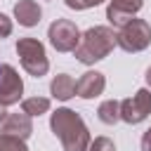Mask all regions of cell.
<instances>
[{
    "label": "cell",
    "mask_w": 151,
    "mask_h": 151,
    "mask_svg": "<svg viewBox=\"0 0 151 151\" xmlns=\"http://www.w3.org/2000/svg\"><path fill=\"white\" fill-rule=\"evenodd\" d=\"M50 130L57 134V139L61 142L64 151H87L90 146V130L85 125V120L80 118V113H76L73 109H57L50 116Z\"/></svg>",
    "instance_id": "cell-1"
},
{
    "label": "cell",
    "mask_w": 151,
    "mask_h": 151,
    "mask_svg": "<svg viewBox=\"0 0 151 151\" xmlns=\"http://www.w3.org/2000/svg\"><path fill=\"white\" fill-rule=\"evenodd\" d=\"M113 47H116V31L111 26H92L80 35V42L73 50V54L80 64H94L109 57Z\"/></svg>",
    "instance_id": "cell-2"
},
{
    "label": "cell",
    "mask_w": 151,
    "mask_h": 151,
    "mask_svg": "<svg viewBox=\"0 0 151 151\" xmlns=\"http://www.w3.org/2000/svg\"><path fill=\"white\" fill-rule=\"evenodd\" d=\"M17 54L24 66V71L33 78H40L50 71V59L45 52V45L35 38H19L17 40Z\"/></svg>",
    "instance_id": "cell-3"
},
{
    "label": "cell",
    "mask_w": 151,
    "mask_h": 151,
    "mask_svg": "<svg viewBox=\"0 0 151 151\" xmlns=\"http://www.w3.org/2000/svg\"><path fill=\"white\" fill-rule=\"evenodd\" d=\"M116 45L125 52H142L151 45V26L144 19H130L116 33Z\"/></svg>",
    "instance_id": "cell-4"
},
{
    "label": "cell",
    "mask_w": 151,
    "mask_h": 151,
    "mask_svg": "<svg viewBox=\"0 0 151 151\" xmlns=\"http://www.w3.org/2000/svg\"><path fill=\"white\" fill-rule=\"evenodd\" d=\"M47 38L57 52H73L80 42V31L71 19H54L47 28Z\"/></svg>",
    "instance_id": "cell-5"
},
{
    "label": "cell",
    "mask_w": 151,
    "mask_h": 151,
    "mask_svg": "<svg viewBox=\"0 0 151 151\" xmlns=\"http://www.w3.org/2000/svg\"><path fill=\"white\" fill-rule=\"evenodd\" d=\"M151 113V90H137L132 97L120 101V120L127 125H137L146 120Z\"/></svg>",
    "instance_id": "cell-6"
},
{
    "label": "cell",
    "mask_w": 151,
    "mask_h": 151,
    "mask_svg": "<svg viewBox=\"0 0 151 151\" xmlns=\"http://www.w3.org/2000/svg\"><path fill=\"white\" fill-rule=\"evenodd\" d=\"M24 94V80L17 73L14 66L2 64L0 66V104L2 106H12L21 99Z\"/></svg>",
    "instance_id": "cell-7"
},
{
    "label": "cell",
    "mask_w": 151,
    "mask_h": 151,
    "mask_svg": "<svg viewBox=\"0 0 151 151\" xmlns=\"http://www.w3.org/2000/svg\"><path fill=\"white\" fill-rule=\"evenodd\" d=\"M142 5H144V0H109L106 19L113 28H120L130 19H134V14L142 9Z\"/></svg>",
    "instance_id": "cell-8"
},
{
    "label": "cell",
    "mask_w": 151,
    "mask_h": 151,
    "mask_svg": "<svg viewBox=\"0 0 151 151\" xmlns=\"http://www.w3.org/2000/svg\"><path fill=\"white\" fill-rule=\"evenodd\" d=\"M104 87H106V78L99 71H87L76 80V94L80 99H94L104 92Z\"/></svg>",
    "instance_id": "cell-9"
},
{
    "label": "cell",
    "mask_w": 151,
    "mask_h": 151,
    "mask_svg": "<svg viewBox=\"0 0 151 151\" xmlns=\"http://www.w3.org/2000/svg\"><path fill=\"white\" fill-rule=\"evenodd\" d=\"M0 130H2V134H9V137H17V139L26 142L33 132V120L26 113H9V116H5Z\"/></svg>",
    "instance_id": "cell-10"
},
{
    "label": "cell",
    "mask_w": 151,
    "mask_h": 151,
    "mask_svg": "<svg viewBox=\"0 0 151 151\" xmlns=\"http://www.w3.org/2000/svg\"><path fill=\"white\" fill-rule=\"evenodd\" d=\"M40 17H42V9L35 0H19L14 5V19L26 26V28H33L40 24Z\"/></svg>",
    "instance_id": "cell-11"
},
{
    "label": "cell",
    "mask_w": 151,
    "mask_h": 151,
    "mask_svg": "<svg viewBox=\"0 0 151 151\" xmlns=\"http://www.w3.org/2000/svg\"><path fill=\"white\" fill-rule=\"evenodd\" d=\"M50 94L59 101H68L71 97H76V80L68 73H59L52 78L50 83Z\"/></svg>",
    "instance_id": "cell-12"
},
{
    "label": "cell",
    "mask_w": 151,
    "mask_h": 151,
    "mask_svg": "<svg viewBox=\"0 0 151 151\" xmlns=\"http://www.w3.org/2000/svg\"><path fill=\"white\" fill-rule=\"evenodd\" d=\"M97 118L104 123V125H116L120 120V101L118 99H106L99 104L97 109Z\"/></svg>",
    "instance_id": "cell-13"
},
{
    "label": "cell",
    "mask_w": 151,
    "mask_h": 151,
    "mask_svg": "<svg viewBox=\"0 0 151 151\" xmlns=\"http://www.w3.org/2000/svg\"><path fill=\"white\" fill-rule=\"evenodd\" d=\"M21 111L26 116H42L50 111V99L47 97H31V99H24L21 101Z\"/></svg>",
    "instance_id": "cell-14"
},
{
    "label": "cell",
    "mask_w": 151,
    "mask_h": 151,
    "mask_svg": "<svg viewBox=\"0 0 151 151\" xmlns=\"http://www.w3.org/2000/svg\"><path fill=\"white\" fill-rule=\"evenodd\" d=\"M0 151H28L24 139L9 137V134H0Z\"/></svg>",
    "instance_id": "cell-15"
},
{
    "label": "cell",
    "mask_w": 151,
    "mask_h": 151,
    "mask_svg": "<svg viewBox=\"0 0 151 151\" xmlns=\"http://www.w3.org/2000/svg\"><path fill=\"white\" fill-rule=\"evenodd\" d=\"M87 151H116V144L109 137H97L94 142H90Z\"/></svg>",
    "instance_id": "cell-16"
},
{
    "label": "cell",
    "mask_w": 151,
    "mask_h": 151,
    "mask_svg": "<svg viewBox=\"0 0 151 151\" xmlns=\"http://www.w3.org/2000/svg\"><path fill=\"white\" fill-rule=\"evenodd\" d=\"M101 2L104 0H66V7H71V9H90V7H97Z\"/></svg>",
    "instance_id": "cell-17"
},
{
    "label": "cell",
    "mask_w": 151,
    "mask_h": 151,
    "mask_svg": "<svg viewBox=\"0 0 151 151\" xmlns=\"http://www.w3.org/2000/svg\"><path fill=\"white\" fill-rule=\"evenodd\" d=\"M12 33V19L0 12V38H7Z\"/></svg>",
    "instance_id": "cell-18"
},
{
    "label": "cell",
    "mask_w": 151,
    "mask_h": 151,
    "mask_svg": "<svg viewBox=\"0 0 151 151\" xmlns=\"http://www.w3.org/2000/svg\"><path fill=\"white\" fill-rule=\"evenodd\" d=\"M142 151H151V127L144 132V137H142Z\"/></svg>",
    "instance_id": "cell-19"
},
{
    "label": "cell",
    "mask_w": 151,
    "mask_h": 151,
    "mask_svg": "<svg viewBox=\"0 0 151 151\" xmlns=\"http://www.w3.org/2000/svg\"><path fill=\"white\" fill-rule=\"evenodd\" d=\"M144 78H146V85H149V87H151V66H149V68H146V76H144Z\"/></svg>",
    "instance_id": "cell-20"
},
{
    "label": "cell",
    "mask_w": 151,
    "mask_h": 151,
    "mask_svg": "<svg viewBox=\"0 0 151 151\" xmlns=\"http://www.w3.org/2000/svg\"><path fill=\"white\" fill-rule=\"evenodd\" d=\"M2 120H5V106L0 104V125H2Z\"/></svg>",
    "instance_id": "cell-21"
},
{
    "label": "cell",
    "mask_w": 151,
    "mask_h": 151,
    "mask_svg": "<svg viewBox=\"0 0 151 151\" xmlns=\"http://www.w3.org/2000/svg\"><path fill=\"white\" fill-rule=\"evenodd\" d=\"M0 66H2V64H0Z\"/></svg>",
    "instance_id": "cell-22"
}]
</instances>
